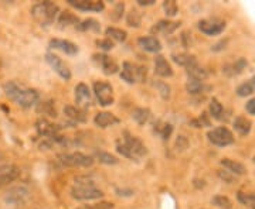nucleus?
I'll use <instances>...</instances> for the list:
<instances>
[{"label": "nucleus", "instance_id": "nucleus-1", "mask_svg": "<svg viewBox=\"0 0 255 209\" xmlns=\"http://www.w3.org/2000/svg\"><path fill=\"white\" fill-rule=\"evenodd\" d=\"M4 92L9 99H11L16 105L24 108V109L34 106L40 99V95L36 89H30L27 86L20 85L14 81H10L4 85Z\"/></svg>", "mask_w": 255, "mask_h": 209}, {"label": "nucleus", "instance_id": "nucleus-2", "mask_svg": "<svg viewBox=\"0 0 255 209\" xmlns=\"http://www.w3.org/2000/svg\"><path fill=\"white\" fill-rule=\"evenodd\" d=\"M71 197L77 201H94L104 197V192L94 185V182L87 177H78L75 185L71 190Z\"/></svg>", "mask_w": 255, "mask_h": 209}, {"label": "nucleus", "instance_id": "nucleus-3", "mask_svg": "<svg viewBox=\"0 0 255 209\" xmlns=\"http://www.w3.org/2000/svg\"><path fill=\"white\" fill-rule=\"evenodd\" d=\"M31 16L37 23L43 27H47L54 23L55 17L58 16V6L51 1H41L31 7Z\"/></svg>", "mask_w": 255, "mask_h": 209}, {"label": "nucleus", "instance_id": "nucleus-4", "mask_svg": "<svg viewBox=\"0 0 255 209\" xmlns=\"http://www.w3.org/2000/svg\"><path fill=\"white\" fill-rule=\"evenodd\" d=\"M57 161L61 164L63 167H91L94 164V158L91 155L84 154L80 151H74V153H64L57 157Z\"/></svg>", "mask_w": 255, "mask_h": 209}, {"label": "nucleus", "instance_id": "nucleus-5", "mask_svg": "<svg viewBox=\"0 0 255 209\" xmlns=\"http://www.w3.org/2000/svg\"><path fill=\"white\" fill-rule=\"evenodd\" d=\"M147 76L146 67L132 64V63H124L121 78L128 83H136V82H145Z\"/></svg>", "mask_w": 255, "mask_h": 209}, {"label": "nucleus", "instance_id": "nucleus-6", "mask_svg": "<svg viewBox=\"0 0 255 209\" xmlns=\"http://www.w3.org/2000/svg\"><path fill=\"white\" fill-rule=\"evenodd\" d=\"M30 198V191L26 187H13L4 195V202L7 204V207L11 208H18L23 207Z\"/></svg>", "mask_w": 255, "mask_h": 209}, {"label": "nucleus", "instance_id": "nucleus-7", "mask_svg": "<svg viewBox=\"0 0 255 209\" xmlns=\"http://www.w3.org/2000/svg\"><path fill=\"white\" fill-rule=\"evenodd\" d=\"M210 143H213L214 145H219V147H226L234 143V136L233 133L224 126H220V128L213 129L207 133Z\"/></svg>", "mask_w": 255, "mask_h": 209}, {"label": "nucleus", "instance_id": "nucleus-8", "mask_svg": "<svg viewBox=\"0 0 255 209\" xmlns=\"http://www.w3.org/2000/svg\"><path fill=\"white\" fill-rule=\"evenodd\" d=\"M94 93L101 106H110L114 103V89L108 82L97 81L94 83Z\"/></svg>", "mask_w": 255, "mask_h": 209}, {"label": "nucleus", "instance_id": "nucleus-9", "mask_svg": "<svg viewBox=\"0 0 255 209\" xmlns=\"http://www.w3.org/2000/svg\"><path fill=\"white\" fill-rule=\"evenodd\" d=\"M124 136L125 137H124V141H122V143L127 145L129 153L133 157V160H137V158H140V157H143V155L147 154V148H146V145L142 143V140H139L137 137L129 135L128 132H125Z\"/></svg>", "mask_w": 255, "mask_h": 209}, {"label": "nucleus", "instance_id": "nucleus-10", "mask_svg": "<svg viewBox=\"0 0 255 209\" xmlns=\"http://www.w3.org/2000/svg\"><path fill=\"white\" fill-rule=\"evenodd\" d=\"M199 28H200L201 33H204L207 36H219L226 28V21H223L220 18L201 20V21H199Z\"/></svg>", "mask_w": 255, "mask_h": 209}, {"label": "nucleus", "instance_id": "nucleus-11", "mask_svg": "<svg viewBox=\"0 0 255 209\" xmlns=\"http://www.w3.org/2000/svg\"><path fill=\"white\" fill-rule=\"evenodd\" d=\"M94 63L105 75H114L119 71V67L115 60H112L110 55L107 54H94L92 55Z\"/></svg>", "mask_w": 255, "mask_h": 209}, {"label": "nucleus", "instance_id": "nucleus-12", "mask_svg": "<svg viewBox=\"0 0 255 209\" xmlns=\"http://www.w3.org/2000/svg\"><path fill=\"white\" fill-rule=\"evenodd\" d=\"M46 61L47 64L54 70V72L58 73V76H61L65 81H68V79L71 78V71H70V68L65 65V63H64L58 55L53 54V53H47Z\"/></svg>", "mask_w": 255, "mask_h": 209}, {"label": "nucleus", "instance_id": "nucleus-13", "mask_svg": "<svg viewBox=\"0 0 255 209\" xmlns=\"http://www.w3.org/2000/svg\"><path fill=\"white\" fill-rule=\"evenodd\" d=\"M20 168L14 164H3L0 165V188L9 185L10 182L17 180L20 177Z\"/></svg>", "mask_w": 255, "mask_h": 209}, {"label": "nucleus", "instance_id": "nucleus-14", "mask_svg": "<svg viewBox=\"0 0 255 209\" xmlns=\"http://www.w3.org/2000/svg\"><path fill=\"white\" fill-rule=\"evenodd\" d=\"M75 103H77V108H80L82 110L91 106V91H90V88L85 83H78L75 86Z\"/></svg>", "mask_w": 255, "mask_h": 209}, {"label": "nucleus", "instance_id": "nucleus-15", "mask_svg": "<svg viewBox=\"0 0 255 209\" xmlns=\"http://www.w3.org/2000/svg\"><path fill=\"white\" fill-rule=\"evenodd\" d=\"M68 4L81 11H97L100 13L105 9L104 1H95V0H68Z\"/></svg>", "mask_w": 255, "mask_h": 209}, {"label": "nucleus", "instance_id": "nucleus-16", "mask_svg": "<svg viewBox=\"0 0 255 209\" xmlns=\"http://www.w3.org/2000/svg\"><path fill=\"white\" fill-rule=\"evenodd\" d=\"M60 130H61V128L58 125H54V123L48 122L46 119H40L37 122V132H38V135L47 137V139H53V137L58 136Z\"/></svg>", "mask_w": 255, "mask_h": 209}, {"label": "nucleus", "instance_id": "nucleus-17", "mask_svg": "<svg viewBox=\"0 0 255 209\" xmlns=\"http://www.w3.org/2000/svg\"><path fill=\"white\" fill-rule=\"evenodd\" d=\"M95 125L101 129H107V128H112L115 125H119V118H117L114 113L111 112H100L97 113V116L94 119Z\"/></svg>", "mask_w": 255, "mask_h": 209}, {"label": "nucleus", "instance_id": "nucleus-18", "mask_svg": "<svg viewBox=\"0 0 255 209\" xmlns=\"http://www.w3.org/2000/svg\"><path fill=\"white\" fill-rule=\"evenodd\" d=\"M50 48H54V50H58V51H63L65 54L74 55L78 53V47L77 44H74L68 40H61V38H53L50 41Z\"/></svg>", "mask_w": 255, "mask_h": 209}, {"label": "nucleus", "instance_id": "nucleus-19", "mask_svg": "<svg viewBox=\"0 0 255 209\" xmlns=\"http://www.w3.org/2000/svg\"><path fill=\"white\" fill-rule=\"evenodd\" d=\"M180 27V23L177 21H169V20H160L157 24L152 27V33L153 34H163V36H169L174 33L177 28Z\"/></svg>", "mask_w": 255, "mask_h": 209}, {"label": "nucleus", "instance_id": "nucleus-20", "mask_svg": "<svg viewBox=\"0 0 255 209\" xmlns=\"http://www.w3.org/2000/svg\"><path fill=\"white\" fill-rule=\"evenodd\" d=\"M155 73L162 78H170L173 75V70L163 55H157L155 58Z\"/></svg>", "mask_w": 255, "mask_h": 209}, {"label": "nucleus", "instance_id": "nucleus-21", "mask_svg": "<svg viewBox=\"0 0 255 209\" xmlns=\"http://www.w3.org/2000/svg\"><path fill=\"white\" fill-rule=\"evenodd\" d=\"M139 46L142 47L145 51L147 53H159L162 50V43L153 36H146V37H140L137 40Z\"/></svg>", "mask_w": 255, "mask_h": 209}, {"label": "nucleus", "instance_id": "nucleus-22", "mask_svg": "<svg viewBox=\"0 0 255 209\" xmlns=\"http://www.w3.org/2000/svg\"><path fill=\"white\" fill-rule=\"evenodd\" d=\"M57 23H58V27L60 28H77V26L80 24V18L77 17V16H74L73 13H70V11H63V13H60Z\"/></svg>", "mask_w": 255, "mask_h": 209}, {"label": "nucleus", "instance_id": "nucleus-23", "mask_svg": "<svg viewBox=\"0 0 255 209\" xmlns=\"http://www.w3.org/2000/svg\"><path fill=\"white\" fill-rule=\"evenodd\" d=\"M221 165L227 170L228 173L236 174V175H244L247 173L246 167L241 163L236 161V160L224 158V160H221Z\"/></svg>", "mask_w": 255, "mask_h": 209}, {"label": "nucleus", "instance_id": "nucleus-24", "mask_svg": "<svg viewBox=\"0 0 255 209\" xmlns=\"http://www.w3.org/2000/svg\"><path fill=\"white\" fill-rule=\"evenodd\" d=\"M64 115L68 119H71L73 122H77V123H82L87 120L85 112L80 108H77V106H71V105L64 108Z\"/></svg>", "mask_w": 255, "mask_h": 209}, {"label": "nucleus", "instance_id": "nucleus-25", "mask_svg": "<svg viewBox=\"0 0 255 209\" xmlns=\"http://www.w3.org/2000/svg\"><path fill=\"white\" fill-rule=\"evenodd\" d=\"M251 120L246 116H237L234 120V130L241 136H247L251 132Z\"/></svg>", "mask_w": 255, "mask_h": 209}, {"label": "nucleus", "instance_id": "nucleus-26", "mask_svg": "<svg viewBox=\"0 0 255 209\" xmlns=\"http://www.w3.org/2000/svg\"><path fill=\"white\" fill-rule=\"evenodd\" d=\"M186 89L187 92L190 93V95H201V93H206L207 91L211 89V86L209 85H206L204 82H200V81H190L186 83Z\"/></svg>", "mask_w": 255, "mask_h": 209}, {"label": "nucleus", "instance_id": "nucleus-27", "mask_svg": "<svg viewBox=\"0 0 255 209\" xmlns=\"http://www.w3.org/2000/svg\"><path fill=\"white\" fill-rule=\"evenodd\" d=\"M246 67H247L246 60H244V58H238L236 63L226 65L223 71L227 73L228 76H236V75H238V73L243 72Z\"/></svg>", "mask_w": 255, "mask_h": 209}, {"label": "nucleus", "instance_id": "nucleus-28", "mask_svg": "<svg viewBox=\"0 0 255 209\" xmlns=\"http://www.w3.org/2000/svg\"><path fill=\"white\" fill-rule=\"evenodd\" d=\"M150 110L146 109V108H136V109L132 112V119L136 122L139 126H145L146 123L150 120Z\"/></svg>", "mask_w": 255, "mask_h": 209}, {"label": "nucleus", "instance_id": "nucleus-29", "mask_svg": "<svg viewBox=\"0 0 255 209\" xmlns=\"http://www.w3.org/2000/svg\"><path fill=\"white\" fill-rule=\"evenodd\" d=\"M172 58H173V61L176 64L180 65V67H184L186 70L193 67V65L197 64L196 57L190 54H173L172 55Z\"/></svg>", "mask_w": 255, "mask_h": 209}, {"label": "nucleus", "instance_id": "nucleus-30", "mask_svg": "<svg viewBox=\"0 0 255 209\" xmlns=\"http://www.w3.org/2000/svg\"><path fill=\"white\" fill-rule=\"evenodd\" d=\"M186 71H187V75L190 76V79H193V81L203 82L204 79H207V76H209L207 71L204 68L199 67V64L193 65L190 68H187Z\"/></svg>", "mask_w": 255, "mask_h": 209}, {"label": "nucleus", "instance_id": "nucleus-31", "mask_svg": "<svg viewBox=\"0 0 255 209\" xmlns=\"http://www.w3.org/2000/svg\"><path fill=\"white\" fill-rule=\"evenodd\" d=\"M107 36L111 41H117V43H124L127 40V31L118 27H108L105 30Z\"/></svg>", "mask_w": 255, "mask_h": 209}, {"label": "nucleus", "instance_id": "nucleus-32", "mask_svg": "<svg viewBox=\"0 0 255 209\" xmlns=\"http://www.w3.org/2000/svg\"><path fill=\"white\" fill-rule=\"evenodd\" d=\"M92 158H97L100 163L107 164V165H115V164H118L119 161L115 155H112L111 153H107V151H102V150H97V151L94 153V157H92Z\"/></svg>", "mask_w": 255, "mask_h": 209}, {"label": "nucleus", "instance_id": "nucleus-33", "mask_svg": "<svg viewBox=\"0 0 255 209\" xmlns=\"http://www.w3.org/2000/svg\"><path fill=\"white\" fill-rule=\"evenodd\" d=\"M255 92V75L250 79V81L244 82L243 85H240L237 88V95L238 96H250Z\"/></svg>", "mask_w": 255, "mask_h": 209}, {"label": "nucleus", "instance_id": "nucleus-34", "mask_svg": "<svg viewBox=\"0 0 255 209\" xmlns=\"http://www.w3.org/2000/svg\"><path fill=\"white\" fill-rule=\"evenodd\" d=\"M77 30H80V31H95V33H98L101 30V26L97 20L87 18L84 21H80V24L77 26Z\"/></svg>", "mask_w": 255, "mask_h": 209}, {"label": "nucleus", "instance_id": "nucleus-35", "mask_svg": "<svg viewBox=\"0 0 255 209\" xmlns=\"http://www.w3.org/2000/svg\"><path fill=\"white\" fill-rule=\"evenodd\" d=\"M172 132H173V128H172V125H169V123L157 122L155 125V133L156 135H159L163 140H167V139L170 137V135H172Z\"/></svg>", "mask_w": 255, "mask_h": 209}, {"label": "nucleus", "instance_id": "nucleus-36", "mask_svg": "<svg viewBox=\"0 0 255 209\" xmlns=\"http://www.w3.org/2000/svg\"><path fill=\"white\" fill-rule=\"evenodd\" d=\"M210 113H211V116H213V118L217 119V120L223 119L224 108H223V105H221L216 98L211 100V103H210Z\"/></svg>", "mask_w": 255, "mask_h": 209}, {"label": "nucleus", "instance_id": "nucleus-37", "mask_svg": "<svg viewBox=\"0 0 255 209\" xmlns=\"http://www.w3.org/2000/svg\"><path fill=\"white\" fill-rule=\"evenodd\" d=\"M127 23L128 26H130V27H139L140 23H142V16H140V13H139L137 10H130L127 16Z\"/></svg>", "mask_w": 255, "mask_h": 209}, {"label": "nucleus", "instance_id": "nucleus-38", "mask_svg": "<svg viewBox=\"0 0 255 209\" xmlns=\"http://www.w3.org/2000/svg\"><path fill=\"white\" fill-rule=\"evenodd\" d=\"M211 204H213V205H216V207H219V208L221 209L233 208V202L228 200L227 197H224V195H216V197L211 200Z\"/></svg>", "mask_w": 255, "mask_h": 209}, {"label": "nucleus", "instance_id": "nucleus-39", "mask_svg": "<svg viewBox=\"0 0 255 209\" xmlns=\"http://www.w3.org/2000/svg\"><path fill=\"white\" fill-rule=\"evenodd\" d=\"M238 201L248 208L255 209V195L254 194H244V192H238Z\"/></svg>", "mask_w": 255, "mask_h": 209}, {"label": "nucleus", "instance_id": "nucleus-40", "mask_svg": "<svg viewBox=\"0 0 255 209\" xmlns=\"http://www.w3.org/2000/svg\"><path fill=\"white\" fill-rule=\"evenodd\" d=\"M38 112H43V115H48V116H51V118H55V116H57L54 103H53L51 100L40 103V106H38Z\"/></svg>", "mask_w": 255, "mask_h": 209}, {"label": "nucleus", "instance_id": "nucleus-41", "mask_svg": "<svg viewBox=\"0 0 255 209\" xmlns=\"http://www.w3.org/2000/svg\"><path fill=\"white\" fill-rule=\"evenodd\" d=\"M163 9L164 13L167 14V17H174L179 11V7H177V3L173 1V0H167L163 3Z\"/></svg>", "mask_w": 255, "mask_h": 209}, {"label": "nucleus", "instance_id": "nucleus-42", "mask_svg": "<svg viewBox=\"0 0 255 209\" xmlns=\"http://www.w3.org/2000/svg\"><path fill=\"white\" fill-rule=\"evenodd\" d=\"M155 86L163 99H169V98H170V86H169L166 82H162V81L155 82Z\"/></svg>", "mask_w": 255, "mask_h": 209}, {"label": "nucleus", "instance_id": "nucleus-43", "mask_svg": "<svg viewBox=\"0 0 255 209\" xmlns=\"http://www.w3.org/2000/svg\"><path fill=\"white\" fill-rule=\"evenodd\" d=\"M191 125H193L194 128H204V126H210V120L209 118H207V115H206V113H203V115H201V118L193 120V122H191Z\"/></svg>", "mask_w": 255, "mask_h": 209}, {"label": "nucleus", "instance_id": "nucleus-44", "mask_svg": "<svg viewBox=\"0 0 255 209\" xmlns=\"http://www.w3.org/2000/svg\"><path fill=\"white\" fill-rule=\"evenodd\" d=\"M80 209H114V204L112 202H98L94 205H87Z\"/></svg>", "mask_w": 255, "mask_h": 209}, {"label": "nucleus", "instance_id": "nucleus-45", "mask_svg": "<svg viewBox=\"0 0 255 209\" xmlns=\"http://www.w3.org/2000/svg\"><path fill=\"white\" fill-rule=\"evenodd\" d=\"M97 44L100 48H102L104 51H110L114 48V41H111L110 38H104V40H98Z\"/></svg>", "mask_w": 255, "mask_h": 209}, {"label": "nucleus", "instance_id": "nucleus-46", "mask_svg": "<svg viewBox=\"0 0 255 209\" xmlns=\"http://www.w3.org/2000/svg\"><path fill=\"white\" fill-rule=\"evenodd\" d=\"M219 175L223 181L228 182V184H231V182L234 181V178L231 177V173H228V171H219Z\"/></svg>", "mask_w": 255, "mask_h": 209}, {"label": "nucleus", "instance_id": "nucleus-47", "mask_svg": "<svg viewBox=\"0 0 255 209\" xmlns=\"http://www.w3.org/2000/svg\"><path fill=\"white\" fill-rule=\"evenodd\" d=\"M246 109H247V112L250 113V115H254L255 116V98L254 99H251L247 102Z\"/></svg>", "mask_w": 255, "mask_h": 209}, {"label": "nucleus", "instance_id": "nucleus-48", "mask_svg": "<svg viewBox=\"0 0 255 209\" xmlns=\"http://www.w3.org/2000/svg\"><path fill=\"white\" fill-rule=\"evenodd\" d=\"M176 144H177V147H179V148L184 150V148L187 147V139H186L184 136H179V139H177V143H176Z\"/></svg>", "mask_w": 255, "mask_h": 209}, {"label": "nucleus", "instance_id": "nucleus-49", "mask_svg": "<svg viewBox=\"0 0 255 209\" xmlns=\"http://www.w3.org/2000/svg\"><path fill=\"white\" fill-rule=\"evenodd\" d=\"M139 6H152L155 4V0H137Z\"/></svg>", "mask_w": 255, "mask_h": 209}, {"label": "nucleus", "instance_id": "nucleus-50", "mask_svg": "<svg viewBox=\"0 0 255 209\" xmlns=\"http://www.w3.org/2000/svg\"><path fill=\"white\" fill-rule=\"evenodd\" d=\"M124 7H125V6H124V3H119L118 6H117V10H115V13H117V14H115L114 17L115 18L121 17V11H124Z\"/></svg>", "mask_w": 255, "mask_h": 209}, {"label": "nucleus", "instance_id": "nucleus-51", "mask_svg": "<svg viewBox=\"0 0 255 209\" xmlns=\"http://www.w3.org/2000/svg\"><path fill=\"white\" fill-rule=\"evenodd\" d=\"M254 161H255V157H254Z\"/></svg>", "mask_w": 255, "mask_h": 209}, {"label": "nucleus", "instance_id": "nucleus-52", "mask_svg": "<svg viewBox=\"0 0 255 209\" xmlns=\"http://www.w3.org/2000/svg\"><path fill=\"white\" fill-rule=\"evenodd\" d=\"M0 157H1V154H0Z\"/></svg>", "mask_w": 255, "mask_h": 209}]
</instances>
